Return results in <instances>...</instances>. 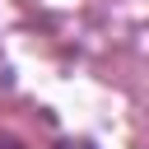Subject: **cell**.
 I'll list each match as a JSON object with an SVG mask.
<instances>
[{
    "label": "cell",
    "mask_w": 149,
    "mask_h": 149,
    "mask_svg": "<svg viewBox=\"0 0 149 149\" xmlns=\"http://www.w3.org/2000/svg\"><path fill=\"white\" fill-rule=\"evenodd\" d=\"M0 149H23V144H19L14 135H0Z\"/></svg>",
    "instance_id": "cell-2"
},
{
    "label": "cell",
    "mask_w": 149,
    "mask_h": 149,
    "mask_svg": "<svg viewBox=\"0 0 149 149\" xmlns=\"http://www.w3.org/2000/svg\"><path fill=\"white\" fill-rule=\"evenodd\" d=\"M56 149H98V144H93V140H84V135H79V140H61V144H56Z\"/></svg>",
    "instance_id": "cell-1"
}]
</instances>
